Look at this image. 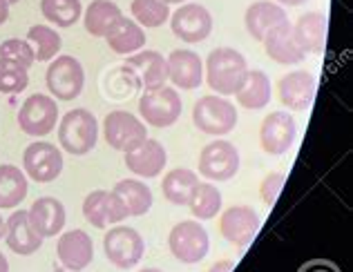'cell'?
Segmentation results:
<instances>
[{"mask_svg":"<svg viewBox=\"0 0 353 272\" xmlns=\"http://www.w3.org/2000/svg\"><path fill=\"white\" fill-rule=\"evenodd\" d=\"M0 272H9V261L3 252H0Z\"/></svg>","mask_w":353,"mask_h":272,"instance_id":"obj_43","label":"cell"},{"mask_svg":"<svg viewBox=\"0 0 353 272\" xmlns=\"http://www.w3.org/2000/svg\"><path fill=\"white\" fill-rule=\"evenodd\" d=\"M25 41L30 43L34 52V61H39V63H48L52 59H57L63 47L59 32L50 25H32L30 30H27Z\"/></svg>","mask_w":353,"mask_h":272,"instance_id":"obj_31","label":"cell"},{"mask_svg":"<svg viewBox=\"0 0 353 272\" xmlns=\"http://www.w3.org/2000/svg\"><path fill=\"white\" fill-rule=\"evenodd\" d=\"M0 59L18 63V65H23V67H27V70H30L32 65L36 63L32 47H30V43H27L25 39H9V41H5L3 45H0Z\"/></svg>","mask_w":353,"mask_h":272,"instance_id":"obj_37","label":"cell"},{"mask_svg":"<svg viewBox=\"0 0 353 272\" xmlns=\"http://www.w3.org/2000/svg\"><path fill=\"white\" fill-rule=\"evenodd\" d=\"M59 123V105L57 98L48 94H32L18 109V125L30 136H48Z\"/></svg>","mask_w":353,"mask_h":272,"instance_id":"obj_7","label":"cell"},{"mask_svg":"<svg viewBox=\"0 0 353 272\" xmlns=\"http://www.w3.org/2000/svg\"><path fill=\"white\" fill-rule=\"evenodd\" d=\"M125 70L132 74L137 85L145 90L165 85L168 81V65L165 59L154 50H139L137 54H130L125 59Z\"/></svg>","mask_w":353,"mask_h":272,"instance_id":"obj_16","label":"cell"},{"mask_svg":"<svg viewBox=\"0 0 353 272\" xmlns=\"http://www.w3.org/2000/svg\"><path fill=\"white\" fill-rule=\"evenodd\" d=\"M197 183H199V179L192 170H188V167H176V170H170L163 176L161 192L165 199L174 205H188L190 194Z\"/></svg>","mask_w":353,"mask_h":272,"instance_id":"obj_32","label":"cell"},{"mask_svg":"<svg viewBox=\"0 0 353 272\" xmlns=\"http://www.w3.org/2000/svg\"><path fill=\"white\" fill-rule=\"evenodd\" d=\"M282 187H284V174L282 172H271L262 181V185H259V196H262V201L266 205H273L277 201V196H280Z\"/></svg>","mask_w":353,"mask_h":272,"instance_id":"obj_38","label":"cell"},{"mask_svg":"<svg viewBox=\"0 0 353 272\" xmlns=\"http://www.w3.org/2000/svg\"><path fill=\"white\" fill-rule=\"evenodd\" d=\"M248 74V63L233 47H217L208 54L206 61V81L210 90L219 96H233L244 85Z\"/></svg>","mask_w":353,"mask_h":272,"instance_id":"obj_1","label":"cell"},{"mask_svg":"<svg viewBox=\"0 0 353 272\" xmlns=\"http://www.w3.org/2000/svg\"><path fill=\"white\" fill-rule=\"evenodd\" d=\"M112 192L123 203L128 217H141V214H145L152 208V190L143 181L123 179L114 185Z\"/></svg>","mask_w":353,"mask_h":272,"instance_id":"obj_28","label":"cell"},{"mask_svg":"<svg viewBox=\"0 0 353 272\" xmlns=\"http://www.w3.org/2000/svg\"><path fill=\"white\" fill-rule=\"evenodd\" d=\"M121 9L112 0H92L88 5L85 14H83V25H85V32L94 39L105 36L108 30L117 23V18H121Z\"/></svg>","mask_w":353,"mask_h":272,"instance_id":"obj_30","label":"cell"},{"mask_svg":"<svg viewBox=\"0 0 353 272\" xmlns=\"http://www.w3.org/2000/svg\"><path fill=\"white\" fill-rule=\"evenodd\" d=\"M199 174L210 181H230L239 172V152L230 140H212L199 152Z\"/></svg>","mask_w":353,"mask_h":272,"instance_id":"obj_10","label":"cell"},{"mask_svg":"<svg viewBox=\"0 0 353 272\" xmlns=\"http://www.w3.org/2000/svg\"><path fill=\"white\" fill-rule=\"evenodd\" d=\"M27 174L12 163L0 165V210H14L18 208L30 190Z\"/></svg>","mask_w":353,"mask_h":272,"instance_id":"obj_27","label":"cell"},{"mask_svg":"<svg viewBox=\"0 0 353 272\" xmlns=\"http://www.w3.org/2000/svg\"><path fill=\"white\" fill-rule=\"evenodd\" d=\"M45 85L57 101H74L85 87V70L74 56H57L45 72Z\"/></svg>","mask_w":353,"mask_h":272,"instance_id":"obj_4","label":"cell"},{"mask_svg":"<svg viewBox=\"0 0 353 272\" xmlns=\"http://www.w3.org/2000/svg\"><path fill=\"white\" fill-rule=\"evenodd\" d=\"M170 30L176 39L185 43H201L212 32V16L199 3H183L170 14Z\"/></svg>","mask_w":353,"mask_h":272,"instance_id":"obj_12","label":"cell"},{"mask_svg":"<svg viewBox=\"0 0 353 272\" xmlns=\"http://www.w3.org/2000/svg\"><path fill=\"white\" fill-rule=\"evenodd\" d=\"M7 5H16V3H21V0H5Z\"/></svg>","mask_w":353,"mask_h":272,"instance_id":"obj_48","label":"cell"},{"mask_svg":"<svg viewBox=\"0 0 353 272\" xmlns=\"http://www.w3.org/2000/svg\"><path fill=\"white\" fill-rule=\"evenodd\" d=\"M83 217H85V221L92 223L94 228L105 230V228L117 226V223L123 221L128 217V212L114 192L94 190L85 196V201H83Z\"/></svg>","mask_w":353,"mask_h":272,"instance_id":"obj_15","label":"cell"},{"mask_svg":"<svg viewBox=\"0 0 353 272\" xmlns=\"http://www.w3.org/2000/svg\"><path fill=\"white\" fill-rule=\"evenodd\" d=\"M139 272H161V270H157V268H145V270H139Z\"/></svg>","mask_w":353,"mask_h":272,"instance_id":"obj_47","label":"cell"},{"mask_svg":"<svg viewBox=\"0 0 353 272\" xmlns=\"http://www.w3.org/2000/svg\"><path fill=\"white\" fill-rule=\"evenodd\" d=\"M168 248L172 257L179 259L181 264H199L210 250L208 232L199 221H181L170 230Z\"/></svg>","mask_w":353,"mask_h":272,"instance_id":"obj_6","label":"cell"},{"mask_svg":"<svg viewBox=\"0 0 353 272\" xmlns=\"http://www.w3.org/2000/svg\"><path fill=\"white\" fill-rule=\"evenodd\" d=\"M5 241L9 250H14L21 257H30L43 246V237H39L32 228L27 210H16L14 214H9V219L5 221Z\"/></svg>","mask_w":353,"mask_h":272,"instance_id":"obj_23","label":"cell"},{"mask_svg":"<svg viewBox=\"0 0 353 272\" xmlns=\"http://www.w3.org/2000/svg\"><path fill=\"white\" fill-rule=\"evenodd\" d=\"M277 94L284 107L295 112L309 109L315 98V76L306 70L289 72L277 83Z\"/></svg>","mask_w":353,"mask_h":272,"instance_id":"obj_19","label":"cell"},{"mask_svg":"<svg viewBox=\"0 0 353 272\" xmlns=\"http://www.w3.org/2000/svg\"><path fill=\"white\" fill-rule=\"evenodd\" d=\"M41 14L48 23L68 30L81 21L83 5L81 0H41Z\"/></svg>","mask_w":353,"mask_h":272,"instance_id":"obj_34","label":"cell"},{"mask_svg":"<svg viewBox=\"0 0 353 272\" xmlns=\"http://www.w3.org/2000/svg\"><path fill=\"white\" fill-rule=\"evenodd\" d=\"M7 21H9V5L5 0H0V27H3Z\"/></svg>","mask_w":353,"mask_h":272,"instance_id":"obj_41","label":"cell"},{"mask_svg":"<svg viewBox=\"0 0 353 272\" xmlns=\"http://www.w3.org/2000/svg\"><path fill=\"white\" fill-rule=\"evenodd\" d=\"M99 140V123L90 109L77 107L68 112L59 123V143L72 156H85Z\"/></svg>","mask_w":353,"mask_h":272,"instance_id":"obj_2","label":"cell"},{"mask_svg":"<svg viewBox=\"0 0 353 272\" xmlns=\"http://www.w3.org/2000/svg\"><path fill=\"white\" fill-rule=\"evenodd\" d=\"M188 208L192 212V217L199 221H208L212 217H217L221 210V192L212 183H197L190 194Z\"/></svg>","mask_w":353,"mask_h":272,"instance_id":"obj_33","label":"cell"},{"mask_svg":"<svg viewBox=\"0 0 353 272\" xmlns=\"http://www.w3.org/2000/svg\"><path fill=\"white\" fill-rule=\"evenodd\" d=\"M103 136L110 147L119 152H130L148 138V125L130 112L114 109L103 121Z\"/></svg>","mask_w":353,"mask_h":272,"instance_id":"obj_11","label":"cell"},{"mask_svg":"<svg viewBox=\"0 0 353 272\" xmlns=\"http://www.w3.org/2000/svg\"><path fill=\"white\" fill-rule=\"evenodd\" d=\"M103 39L108 41V47L114 54L128 56V54H137L139 50H143L148 36L143 32V27L139 25L134 18L121 16L117 18V23L110 27Z\"/></svg>","mask_w":353,"mask_h":272,"instance_id":"obj_24","label":"cell"},{"mask_svg":"<svg viewBox=\"0 0 353 272\" xmlns=\"http://www.w3.org/2000/svg\"><path fill=\"white\" fill-rule=\"evenodd\" d=\"M161 3H165V5H183L185 0H161Z\"/></svg>","mask_w":353,"mask_h":272,"instance_id":"obj_44","label":"cell"},{"mask_svg":"<svg viewBox=\"0 0 353 272\" xmlns=\"http://www.w3.org/2000/svg\"><path fill=\"white\" fill-rule=\"evenodd\" d=\"M132 18L145 30H154L170 18V7L161 0H132Z\"/></svg>","mask_w":353,"mask_h":272,"instance_id":"obj_35","label":"cell"},{"mask_svg":"<svg viewBox=\"0 0 353 272\" xmlns=\"http://www.w3.org/2000/svg\"><path fill=\"white\" fill-rule=\"evenodd\" d=\"M293 34L304 54H320L327 43V16L320 12H306L293 25Z\"/></svg>","mask_w":353,"mask_h":272,"instance_id":"obj_26","label":"cell"},{"mask_svg":"<svg viewBox=\"0 0 353 272\" xmlns=\"http://www.w3.org/2000/svg\"><path fill=\"white\" fill-rule=\"evenodd\" d=\"M262 43H264L268 59L280 65H297L306 59V54L302 52V47L293 34V25L289 21H284L280 25H275L273 30H268Z\"/></svg>","mask_w":353,"mask_h":272,"instance_id":"obj_18","label":"cell"},{"mask_svg":"<svg viewBox=\"0 0 353 272\" xmlns=\"http://www.w3.org/2000/svg\"><path fill=\"white\" fill-rule=\"evenodd\" d=\"M30 85V70L0 59V94H21Z\"/></svg>","mask_w":353,"mask_h":272,"instance_id":"obj_36","label":"cell"},{"mask_svg":"<svg viewBox=\"0 0 353 272\" xmlns=\"http://www.w3.org/2000/svg\"><path fill=\"white\" fill-rule=\"evenodd\" d=\"M286 18V12L282 5L271 3V0H257V3L248 5L246 14H244V25L246 32L250 34V39H255L262 43L268 30H273L275 25H280Z\"/></svg>","mask_w":353,"mask_h":272,"instance_id":"obj_25","label":"cell"},{"mask_svg":"<svg viewBox=\"0 0 353 272\" xmlns=\"http://www.w3.org/2000/svg\"><path fill=\"white\" fill-rule=\"evenodd\" d=\"M297 136V123L289 112H271L259 127V145L266 154L280 156L289 152V147L295 143Z\"/></svg>","mask_w":353,"mask_h":272,"instance_id":"obj_13","label":"cell"},{"mask_svg":"<svg viewBox=\"0 0 353 272\" xmlns=\"http://www.w3.org/2000/svg\"><path fill=\"white\" fill-rule=\"evenodd\" d=\"M103 250L110 264L121 270H128V268H134L139 261L143 259L145 243H143V237L134 228L114 226L105 232Z\"/></svg>","mask_w":353,"mask_h":272,"instance_id":"obj_8","label":"cell"},{"mask_svg":"<svg viewBox=\"0 0 353 272\" xmlns=\"http://www.w3.org/2000/svg\"><path fill=\"white\" fill-rule=\"evenodd\" d=\"M3 237H5V221L0 217V241H3Z\"/></svg>","mask_w":353,"mask_h":272,"instance_id":"obj_45","label":"cell"},{"mask_svg":"<svg viewBox=\"0 0 353 272\" xmlns=\"http://www.w3.org/2000/svg\"><path fill=\"white\" fill-rule=\"evenodd\" d=\"M27 217H30L32 228L39 237L50 239L63 232L68 214H65V205L59 199H54V196H39L32 203V208L27 210Z\"/></svg>","mask_w":353,"mask_h":272,"instance_id":"obj_20","label":"cell"},{"mask_svg":"<svg viewBox=\"0 0 353 272\" xmlns=\"http://www.w3.org/2000/svg\"><path fill=\"white\" fill-rule=\"evenodd\" d=\"M192 121L199 132L210 136L230 134L237 125V107L219 94L201 96L192 107Z\"/></svg>","mask_w":353,"mask_h":272,"instance_id":"obj_3","label":"cell"},{"mask_svg":"<svg viewBox=\"0 0 353 272\" xmlns=\"http://www.w3.org/2000/svg\"><path fill=\"white\" fill-rule=\"evenodd\" d=\"M237 103L246 109H262L271 103V81L262 70H248L244 85L237 90Z\"/></svg>","mask_w":353,"mask_h":272,"instance_id":"obj_29","label":"cell"},{"mask_svg":"<svg viewBox=\"0 0 353 272\" xmlns=\"http://www.w3.org/2000/svg\"><path fill=\"white\" fill-rule=\"evenodd\" d=\"M304 3L306 0H277V5H282V7H300Z\"/></svg>","mask_w":353,"mask_h":272,"instance_id":"obj_42","label":"cell"},{"mask_svg":"<svg viewBox=\"0 0 353 272\" xmlns=\"http://www.w3.org/2000/svg\"><path fill=\"white\" fill-rule=\"evenodd\" d=\"M219 232L237 248H246L259 232V214L250 205H233L219 219Z\"/></svg>","mask_w":353,"mask_h":272,"instance_id":"obj_14","label":"cell"},{"mask_svg":"<svg viewBox=\"0 0 353 272\" xmlns=\"http://www.w3.org/2000/svg\"><path fill=\"white\" fill-rule=\"evenodd\" d=\"M235 264L230 259H224V261H217V264H212L208 268V272H233Z\"/></svg>","mask_w":353,"mask_h":272,"instance_id":"obj_39","label":"cell"},{"mask_svg":"<svg viewBox=\"0 0 353 272\" xmlns=\"http://www.w3.org/2000/svg\"><path fill=\"white\" fill-rule=\"evenodd\" d=\"M54 272H74V270H68V268H54ZM77 272H83V270H77Z\"/></svg>","mask_w":353,"mask_h":272,"instance_id":"obj_46","label":"cell"},{"mask_svg":"<svg viewBox=\"0 0 353 272\" xmlns=\"http://www.w3.org/2000/svg\"><path fill=\"white\" fill-rule=\"evenodd\" d=\"M123 154H125V167L132 174L141 176V179H154V176H159L165 163H168L165 147L154 138H145L143 143H139L134 149Z\"/></svg>","mask_w":353,"mask_h":272,"instance_id":"obj_17","label":"cell"},{"mask_svg":"<svg viewBox=\"0 0 353 272\" xmlns=\"http://www.w3.org/2000/svg\"><path fill=\"white\" fill-rule=\"evenodd\" d=\"M168 65V79L179 90H197L203 81V63L199 54L190 50H174L165 59Z\"/></svg>","mask_w":353,"mask_h":272,"instance_id":"obj_22","label":"cell"},{"mask_svg":"<svg viewBox=\"0 0 353 272\" xmlns=\"http://www.w3.org/2000/svg\"><path fill=\"white\" fill-rule=\"evenodd\" d=\"M57 255L63 268L77 272L92 264V259H94V243H92L90 234L83 230L63 232L57 243Z\"/></svg>","mask_w":353,"mask_h":272,"instance_id":"obj_21","label":"cell"},{"mask_svg":"<svg viewBox=\"0 0 353 272\" xmlns=\"http://www.w3.org/2000/svg\"><path fill=\"white\" fill-rule=\"evenodd\" d=\"M302 272H338V270L329 264H311V266H304Z\"/></svg>","mask_w":353,"mask_h":272,"instance_id":"obj_40","label":"cell"},{"mask_svg":"<svg viewBox=\"0 0 353 272\" xmlns=\"http://www.w3.org/2000/svg\"><path fill=\"white\" fill-rule=\"evenodd\" d=\"M139 114L145 125L152 127H170L181 116V96L172 87H150L139 98Z\"/></svg>","mask_w":353,"mask_h":272,"instance_id":"obj_5","label":"cell"},{"mask_svg":"<svg viewBox=\"0 0 353 272\" xmlns=\"http://www.w3.org/2000/svg\"><path fill=\"white\" fill-rule=\"evenodd\" d=\"M23 172L36 183H52L63 172V152L54 143L36 140L23 154Z\"/></svg>","mask_w":353,"mask_h":272,"instance_id":"obj_9","label":"cell"}]
</instances>
